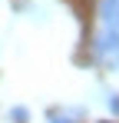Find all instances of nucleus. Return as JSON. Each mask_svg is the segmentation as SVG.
I'll return each instance as SVG.
<instances>
[{
    "label": "nucleus",
    "mask_w": 119,
    "mask_h": 123,
    "mask_svg": "<svg viewBox=\"0 0 119 123\" xmlns=\"http://www.w3.org/2000/svg\"><path fill=\"white\" fill-rule=\"evenodd\" d=\"M96 57L109 70H119V30H103L96 37Z\"/></svg>",
    "instance_id": "nucleus-1"
},
{
    "label": "nucleus",
    "mask_w": 119,
    "mask_h": 123,
    "mask_svg": "<svg viewBox=\"0 0 119 123\" xmlns=\"http://www.w3.org/2000/svg\"><path fill=\"white\" fill-rule=\"evenodd\" d=\"M99 17L106 23V30H119V0H103L99 3Z\"/></svg>",
    "instance_id": "nucleus-2"
},
{
    "label": "nucleus",
    "mask_w": 119,
    "mask_h": 123,
    "mask_svg": "<svg viewBox=\"0 0 119 123\" xmlns=\"http://www.w3.org/2000/svg\"><path fill=\"white\" fill-rule=\"evenodd\" d=\"M10 117H13L17 123H27V117H30V113H27V106H13V110H10Z\"/></svg>",
    "instance_id": "nucleus-3"
},
{
    "label": "nucleus",
    "mask_w": 119,
    "mask_h": 123,
    "mask_svg": "<svg viewBox=\"0 0 119 123\" xmlns=\"http://www.w3.org/2000/svg\"><path fill=\"white\" fill-rule=\"evenodd\" d=\"M106 103H109L113 113H119V93H109V100H106Z\"/></svg>",
    "instance_id": "nucleus-4"
},
{
    "label": "nucleus",
    "mask_w": 119,
    "mask_h": 123,
    "mask_svg": "<svg viewBox=\"0 0 119 123\" xmlns=\"http://www.w3.org/2000/svg\"><path fill=\"white\" fill-rule=\"evenodd\" d=\"M50 123H73L70 117H50Z\"/></svg>",
    "instance_id": "nucleus-5"
}]
</instances>
